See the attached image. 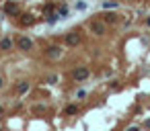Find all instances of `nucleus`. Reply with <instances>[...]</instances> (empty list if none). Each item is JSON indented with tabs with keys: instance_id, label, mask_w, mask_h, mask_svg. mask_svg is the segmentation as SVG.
<instances>
[{
	"instance_id": "f257e3e1",
	"label": "nucleus",
	"mask_w": 150,
	"mask_h": 131,
	"mask_svg": "<svg viewBox=\"0 0 150 131\" xmlns=\"http://www.w3.org/2000/svg\"><path fill=\"white\" fill-rule=\"evenodd\" d=\"M72 78H74L76 82L87 80V78H89V70H87V68H76V70H74V74H72Z\"/></svg>"
},
{
	"instance_id": "f03ea898",
	"label": "nucleus",
	"mask_w": 150,
	"mask_h": 131,
	"mask_svg": "<svg viewBox=\"0 0 150 131\" xmlns=\"http://www.w3.org/2000/svg\"><path fill=\"white\" fill-rule=\"evenodd\" d=\"M31 39H27V37H23V39H19V49H23V51H29L31 49Z\"/></svg>"
},
{
	"instance_id": "7ed1b4c3",
	"label": "nucleus",
	"mask_w": 150,
	"mask_h": 131,
	"mask_svg": "<svg viewBox=\"0 0 150 131\" xmlns=\"http://www.w3.org/2000/svg\"><path fill=\"white\" fill-rule=\"evenodd\" d=\"M78 41H80V35H74V33H72V35L66 37V43H68V45H76Z\"/></svg>"
},
{
	"instance_id": "20e7f679",
	"label": "nucleus",
	"mask_w": 150,
	"mask_h": 131,
	"mask_svg": "<svg viewBox=\"0 0 150 131\" xmlns=\"http://www.w3.org/2000/svg\"><path fill=\"white\" fill-rule=\"evenodd\" d=\"M60 47H50V51H47V57H52V59H56V57H60Z\"/></svg>"
},
{
	"instance_id": "39448f33",
	"label": "nucleus",
	"mask_w": 150,
	"mask_h": 131,
	"mask_svg": "<svg viewBox=\"0 0 150 131\" xmlns=\"http://www.w3.org/2000/svg\"><path fill=\"white\" fill-rule=\"evenodd\" d=\"M64 113H66V115H76L78 113V106L76 104H68L66 108H64Z\"/></svg>"
},
{
	"instance_id": "423d86ee",
	"label": "nucleus",
	"mask_w": 150,
	"mask_h": 131,
	"mask_svg": "<svg viewBox=\"0 0 150 131\" xmlns=\"http://www.w3.org/2000/svg\"><path fill=\"white\" fill-rule=\"evenodd\" d=\"M27 90H29V82H21V84H19V92L23 94V92H27Z\"/></svg>"
},
{
	"instance_id": "0eeeda50",
	"label": "nucleus",
	"mask_w": 150,
	"mask_h": 131,
	"mask_svg": "<svg viewBox=\"0 0 150 131\" xmlns=\"http://www.w3.org/2000/svg\"><path fill=\"white\" fill-rule=\"evenodd\" d=\"M10 45H12V43H10L8 39H4L2 43H0V49H4V51H8V49H10Z\"/></svg>"
},
{
	"instance_id": "6e6552de",
	"label": "nucleus",
	"mask_w": 150,
	"mask_h": 131,
	"mask_svg": "<svg viewBox=\"0 0 150 131\" xmlns=\"http://www.w3.org/2000/svg\"><path fill=\"white\" fill-rule=\"evenodd\" d=\"M45 108H47V104H35V106H33V111L41 113V111H45Z\"/></svg>"
},
{
	"instance_id": "1a4fd4ad",
	"label": "nucleus",
	"mask_w": 150,
	"mask_h": 131,
	"mask_svg": "<svg viewBox=\"0 0 150 131\" xmlns=\"http://www.w3.org/2000/svg\"><path fill=\"white\" fill-rule=\"evenodd\" d=\"M93 31H95V33H103V25H97V23H95V25H93Z\"/></svg>"
},
{
	"instance_id": "9d476101",
	"label": "nucleus",
	"mask_w": 150,
	"mask_h": 131,
	"mask_svg": "<svg viewBox=\"0 0 150 131\" xmlns=\"http://www.w3.org/2000/svg\"><path fill=\"white\" fill-rule=\"evenodd\" d=\"M47 82H50V84H56V82H58V76H54V74L47 76Z\"/></svg>"
},
{
	"instance_id": "9b49d317",
	"label": "nucleus",
	"mask_w": 150,
	"mask_h": 131,
	"mask_svg": "<svg viewBox=\"0 0 150 131\" xmlns=\"http://www.w3.org/2000/svg\"><path fill=\"white\" fill-rule=\"evenodd\" d=\"M84 96H87V92H84V90H78V92H76V98H84Z\"/></svg>"
},
{
	"instance_id": "f8f14e48",
	"label": "nucleus",
	"mask_w": 150,
	"mask_h": 131,
	"mask_svg": "<svg viewBox=\"0 0 150 131\" xmlns=\"http://www.w3.org/2000/svg\"><path fill=\"white\" fill-rule=\"evenodd\" d=\"M125 131H140V127H136V125H132V127H127Z\"/></svg>"
},
{
	"instance_id": "ddd939ff",
	"label": "nucleus",
	"mask_w": 150,
	"mask_h": 131,
	"mask_svg": "<svg viewBox=\"0 0 150 131\" xmlns=\"http://www.w3.org/2000/svg\"><path fill=\"white\" fill-rule=\"evenodd\" d=\"M2 86H4V80H2V78H0V88H2Z\"/></svg>"
},
{
	"instance_id": "4468645a",
	"label": "nucleus",
	"mask_w": 150,
	"mask_h": 131,
	"mask_svg": "<svg viewBox=\"0 0 150 131\" xmlns=\"http://www.w3.org/2000/svg\"><path fill=\"white\" fill-rule=\"evenodd\" d=\"M2 113H4V108H2V106H0V115H2Z\"/></svg>"
}]
</instances>
